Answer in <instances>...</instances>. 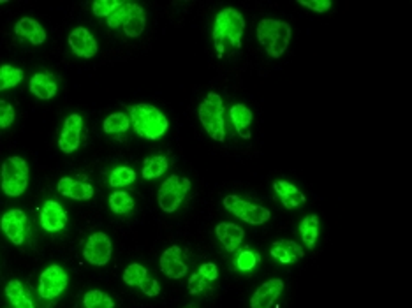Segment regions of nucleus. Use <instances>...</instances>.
I'll use <instances>...</instances> for the list:
<instances>
[{
    "label": "nucleus",
    "mask_w": 412,
    "mask_h": 308,
    "mask_svg": "<svg viewBox=\"0 0 412 308\" xmlns=\"http://www.w3.org/2000/svg\"><path fill=\"white\" fill-rule=\"evenodd\" d=\"M23 78H25L23 69L14 67V65L9 64L0 65V92L18 87L23 82Z\"/></svg>",
    "instance_id": "obj_27"
},
{
    "label": "nucleus",
    "mask_w": 412,
    "mask_h": 308,
    "mask_svg": "<svg viewBox=\"0 0 412 308\" xmlns=\"http://www.w3.org/2000/svg\"><path fill=\"white\" fill-rule=\"evenodd\" d=\"M69 275L58 264L46 268L39 278V296L43 299H55L67 289Z\"/></svg>",
    "instance_id": "obj_8"
},
{
    "label": "nucleus",
    "mask_w": 412,
    "mask_h": 308,
    "mask_svg": "<svg viewBox=\"0 0 412 308\" xmlns=\"http://www.w3.org/2000/svg\"><path fill=\"white\" fill-rule=\"evenodd\" d=\"M130 126L138 136L145 139H160L169 129V120L160 109L152 104H133L127 108Z\"/></svg>",
    "instance_id": "obj_2"
},
{
    "label": "nucleus",
    "mask_w": 412,
    "mask_h": 308,
    "mask_svg": "<svg viewBox=\"0 0 412 308\" xmlns=\"http://www.w3.org/2000/svg\"><path fill=\"white\" fill-rule=\"evenodd\" d=\"M83 305H85V308H115V302L104 291L92 289V291L85 292V296H83Z\"/></svg>",
    "instance_id": "obj_31"
},
{
    "label": "nucleus",
    "mask_w": 412,
    "mask_h": 308,
    "mask_svg": "<svg viewBox=\"0 0 412 308\" xmlns=\"http://www.w3.org/2000/svg\"><path fill=\"white\" fill-rule=\"evenodd\" d=\"M284 291V282L280 278H272L256 289L250 298V308H272Z\"/></svg>",
    "instance_id": "obj_15"
},
{
    "label": "nucleus",
    "mask_w": 412,
    "mask_h": 308,
    "mask_svg": "<svg viewBox=\"0 0 412 308\" xmlns=\"http://www.w3.org/2000/svg\"><path fill=\"white\" fill-rule=\"evenodd\" d=\"M28 90H30L32 95L41 99V101H50V99H53L58 92L57 78L48 71L38 72V75H34L30 78Z\"/></svg>",
    "instance_id": "obj_19"
},
{
    "label": "nucleus",
    "mask_w": 412,
    "mask_h": 308,
    "mask_svg": "<svg viewBox=\"0 0 412 308\" xmlns=\"http://www.w3.org/2000/svg\"><path fill=\"white\" fill-rule=\"evenodd\" d=\"M82 131H83V119L82 115H69L65 119L64 127H62L60 138H58V148L64 153H72L79 148L82 143Z\"/></svg>",
    "instance_id": "obj_11"
},
{
    "label": "nucleus",
    "mask_w": 412,
    "mask_h": 308,
    "mask_svg": "<svg viewBox=\"0 0 412 308\" xmlns=\"http://www.w3.org/2000/svg\"><path fill=\"white\" fill-rule=\"evenodd\" d=\"M136 171L133 167L127 166H118L111 171L109 175V185L113 189H123V187H129L130 183L136 182Z\"/></svg>",
    "instance_id": "obj_29"
},
{
    "label": "nucleus",
    "mask_w": 412,
    "mask_h": 308,
    "mask_svg": "<svg viewBox=\"0 0 412 308\" xmlns=\"http://www.w3.org/2000/svg\"><path fill=\"white\" fill-rule=\"evenodd\" d=\"M148 277V270L145 266H141L140 263H133L126 268L123 271V282L130 287H140L141 280Z\"/></svg>",
    "instance_id": "obj_32"
},
{
    "label": "nucleus",
    "mask_w": 412,
    "mask_h": 308,
    "mask_svg": "<svg viewBox=\"0 0 412 308\" xmlns=\"http://www.w3.org/2000/svg\"><path fill=\"white\" fill-rule=\"evenodd\" d=\"M169 167V160L164 155H152L143 160V170H141V176L145 180H155L162 176Z\"/></svg>",
    "instance_id": "obj_26"
},
{
    "label": "nucleus",
    "mask_w": 412,
    "mask_h": 308,
    "mask_svg": "<svg viewBox=\"0 0 412 308\" xmlns=\"http://www.w3.org/2000/svg\"><path fill=\"white\" fill-rule=\"evenodd\" d=\"M269 254H272V258L275 259V261H279L280 264H294L304 258L305 251L301 245L296 243V241L279 240L273 241L272 248H269Z\"/></svg>",
    "instance_id": "obj_18"
},
{
    "label": "nucleus",
    "mask_w": 412,
    "mask_h": 308,
    "mask_svg": "<svg viewBox=\"0 0 412 308\" xmlns=\"http://www.w3.org/2000/svg\"><path fill=\"white\" fill-rule=\"evenodd\" d=\"M113 243L111 238L106 233H94L87 240L85 248H83V258L92 266H106L111 259Z\"/></svg>",
    "instance_id": "obj_9"
},
{
    "label": "nucleus",
    "mask_w": 412,
    "mask_h": 308,
    "mask_svg": "<svg viewBox=\"0 0 412 308\" xmlns=\"http://www.w3.org/2000/svg\"><path fill=\"white\" fill-rule=\"evenodd\" d=\"M27 214L23 210H9L0 219V229L11 243L23 245L27 234Z\"/></svg>",
    "instance_id": "obj_10"
},
{
    "label": "nucleus",
    "mask_w": 412,
    "mask_h": 308,
    "mask_svg": "<svg viewBox=\"0 0 412 308\" xmlns=\"http://www.w3.org/2000/svg\"><path fill=\"white\" fill-rule=\"evenodd\" d=\"M222 204H224V208L229 214L243 220V222L250 224V226H262L272 217V211L268 208L249 203V201L242 199L238 196H226Z\"/></svg>",
    "instance_id": "obj_7"
},
{
    "label": "nucleus",
    "mask_w": 412,
    "mask_h": 308,
    "mask_svg": "<svg viewBox=\"0 0 412 308\" xmlns=\"http://www.w3.org/2000/svg\"><path fill=\"white\" fill-rule=\"evenodd\" d=\"M130 4L133 2H127V0H120V6L116 7L115 11H113L111 14H109L108 18H106V21H108V27L109 28H122L123 23H126L127 16H129V11H130Z\"/></svg>",
    "instance_id": "obj_33"
},
{
    "label": "nucleus",
    "mask_w": 412,
    "mask_h": 308,
    "mask_svg": "<svg viewBox=\"0 0 412 308\" xmlns=\"http://www.w3.org/2000/svg\"><path fill=\"white\" fill-rule=\"evenodd\" d=\"M67 226V211L60 203L48 199L41 208V227L48 233H57Z\"/></svg>",
    "instance_id": "obj_14"
},
{
    "label": "nucleus",
    "mask_w": 412,
    "mask_h": 308,
    "mask_svg": "<svg viewBox=\"0 0 412 308\" xmlns=\"http://www.w3.org/2000/svg\"><path fill=\"white\" fill-rule=\"evenodd\" d=\"M6 296L14 308H35L34 302L28 296L27 289L20 280H9L6 285Z\"/></svg>",
    "instance_id": "obj_24"
},
{
    "label": "nucleus",
    "mask_w": 412,
    "mask_h": 308,
    "mask_svg": "<svg viewBox=\"0 0 412 308\" xmlns=\"http://www.w3.org/2000/svg\"><path fill=\"white\" fill-rule=\"evenodd\" d=\"M69 46H71L72 53L79 58H92L99 51V44H97L96 38L85 27H76L69 34Z\"/></svg>",
    "instance_id": "obj_12"
},
{
    "label": "nucleus",
    "mask_w": 412,
    "mask_h": 308,
    "mask_svg": "<svg viewBox=\"0 0 412 308\" xmlns=\"http://www.w3.org/2000/svg\"><path fill=\"white\" fill-rule=\"evenodd\" d=\"M14 119H16V111H14L13 104L7 101H0V129H7L13 126Z\"/></svg>",
    "instance_id": "obj_36"
},
{
    "label": "nucleus",
    "mask_w": 412,
    "mask_h": 308,
    "mask_svg": "<svg viewBox=\"0 0 412 308\" xmlns=\"http://www.w3.org/2000/svg\"><path fill=\"white\" fill-rule=\"evenodd\" d=\"M134 199L133 196H129L127 192H123V190H116V192H113L111 196H109V208H111L113 214L116 215H126V214H130V211L134 210Z\"/></svg>",
    "instance_id": "obj_28"
},
{
    "label": "nucleus",
    "mask_w": 412,
    "mask_h": 308,
    "mask_svg": "<svg viewBox=\"0 0 412 308\" xmlns=\"http://www.w3.org/2000/svg\"><path fill=\"white\" fill-rule=\"evenodd\" d=\"M208 285H210V282L203 275H199L198 271L192 273L191 278H189V292L191 295H201L203 291H206Z\"/></svg>",
    "instance_id": "obj_37"
},
{
    "label": "nucleus",
    "mask_w": 412,
    "mask_h": 308,
    "mask_svg": "<svg viewBox=\"0 0 412 308\" xmlns=\"http://www.w3.org/2000/svg\"><path fill=\"white\" fill-rule=\"evenodd\" d=\"M191 187L192 183L189 178L171 175L169 178L159 187V192H157V203H159L160 210L166 211V214H174V211L180 208V204L184 203L187 194L191 192Z\"/></svg>",
    "instance_id": "obj_6"
},
{
    "label": "nucleus",
    "mask_w": 412,
    "mask_h": 308,
    "mask_svg": "<svg viewBox=\"0 0 412 308\" xmlns=\"http://www.w3.org/2000/svg\"><path fill=\"white\" fill-rule=\"evenodd\" d=\"M182 255H184V252H182V248L178 247V245H171L169 248H166L159 259L160 271H162L166 277L173 278V280L184 278L185 275H187L189 268L184 259H182Z\"/></svg>",
    "instance_id": "obj_13"
},
{
    "label": "nucleus",
    "mask_w": 412,
    "mask_h": 308,
    "mask_svg": "<svg viewBox=\"0 0 412 308\" xmlns=\"http://www.w3.org/2000/svg\"><path fill=\"white\" fill-rule=\"evenodd\" d=\"M198 273L203 275L210 284H213V282L218 278V268L215 263H203L201 266L198 268Z\"/></svg>",
    "instance_id": "obj_40"
},
{
    "label": "nucleus",
    "mask_w": 412,
    "mask_h": 308,
    "mask_svg": "<svg viewBox=\"0 0 412 308\" xmlns=\"http://www.w3.org/2000/svg\"><path fill=\"white\" fill-rule=\"evenodd\" d=\"M57 190L60 196H65L74 201H89L96 194V190H94L90 183L78 182V180L71 178V176H64V178L58 180Z\"/></svg>",
    "instance_id": "obj_16"
},
{
    "label": "nucleus",
    "mask_w": 412,
    "mask_h": 308,
    "mask_svg": "<svg viewBox=\"0 0 412 308\" xmlns=\"http://www.w3.org/2000/svg\"><path fill=\"white\" fill-rule=\"evenodd\" d=\"M300 234L301 240H304L305 247L312 251L317 243V238H319V217L317 215H307L304 220L300 222Z\"/></svg>",
    "instance_id": "obj_25"
},
{
    "label": "nucleus",
    "mask_w": 412,
    "mask_h": 308,
    "mask_svg": "<svg viewBox=\"0 0 412 308\" xmlns=\"http://www.w3.org/2000/svg\"><path fill=\"white\" fill-rule=\"evenodd\" d=\"M243 34H245V18L238 9L226 7L221 13H217L213 28H211V41L217 50V57H224L226 44L240 50Z\"/></svg>",
    "instance_id": "obj_1"
},
{
    "label": "nucleus",
    "mask_w": 412,
    "mask_h": 308,
    "mask_svg": "<svg viewBox=\"0 0 412 308\" xmlns=\"http://www.w3.org/2000/svg\"><path fill=\"white\" fill-rule=\"evenodd\" d=\"M259 263H261V255L257 252L250 251V248H245L236 255V268L240 271H252Z\"/></svg>",
    "instance_id": "obj_34"
},
{
    "label": "nucleus",
    "mask_w": 412,
    "mask_h": 308,
    "mask_svg": "<svg viewBox=\"0 0 412 308\" xmlns=\"http://www.w3.org/2000/svg\"><path fill=\"white\" fill-rule=\"evenodd\" d=\"M14 34L20 35V38L27 39L28 43L39 46L46 41V31L43 28V25L39 23L34 18H21L16 25H14Z\"/></svg>",
    "instance_id": "obj_21"
},
{
    "label": "nucleus",
    "mask_w": 412,
    "mask_h": 308,
    "mask_svg": "<svg viewBox=\"0 0 412 308\" xmlns=\"http://www.w3.org/2000/svg\"><path fill=\"white\" fill-rule=\"evenodd\" d=\"M130 120L126 113H113L103 122V131L106 134H123L129 131Z\"/></svg>",
    "instance_id": "obj_30"
},
{
    "label": "nucleus",
    "mask_w": 412,
    "mask_h": 308,
    "mask_svg": "<svg viewBox=\"0 0 412 308\" xmlns=\"http://www.w3.org/2000/svg\"><path fill=\"white\" fill-rule=\"evenodd\" d=\"M273 190H275V194L279 196L280 203H282V207L286 210H294V208L301 207L307 201L305 194L296 185H293L291 182H286V180H277V182H273Z\"/></svg>",
    "instance_id": "obj_17"
},
{
    "label": "nucleus",
    "mask_w": 412,
    "mask_h": 308,
    "mask_svg": "<svg viewBox=\"0 0 412 308\" xmlns=\"http://www.w3.org/2000/svg\"><path fill=\"white\" fill-rule=\"evenodd\" d=\"M118 6L120 0H96L92 4V11L97 18H108Z\"/></svg>",
    "instance_id": "obj_35"
},
{
    "label": "nucleus",
    "mask_w": 412,
    "mask_h": 308,
    "mask_svg": "<svg viewBox=\"0 0 412 308\" xmlns=\"http://www.w3.org/2000/svg\"><path fill=\"white\" fill-rule=\"evenodd\" d=\"M298 4L307 7L310 11H313V13H326V11L333 6L331 0H300Z\"/></svg>",
    "instance_id": "obj_38"
},
{
    "label": "nucleus",
    "mask_w": 412,
    "mask_h": 308,
    "mask_svg": "<svg viewBox=\"0 0 412 308\" xmlns=\"http://www.w3.org/2000/svg\"><path fill=\"white\" fill-rule=\"evenodd\" d=\"M28 178H30V171H28L27 160L21 157H7L4 160L0 167V187L6 196L20 197L27 190Z\"/></svg>",
    "instance_id": "obj_5"
},
{
    "label": "nucleus",
    "mask_w": 412,
    "mask_h": 308,
    "mask_svg": "<svg viewBox=\"0 0 412 308\" xmlns=\"http://www.w3.org/2000/svg\"><path fill=\"white\" fill-rule=\"evenodd\" d=\"M140 289L145 292V295L148 296V298H155V296L160 295V285H159V282H157L155 278H152L150 275H148V277L145 278V280H141Z\"/></svg>",
    "instance_id": "obj_39"
},
{
    "label": "nucleus",
    "mask_w": 412,
    "mask_h": 308,
    "mask_svg": "<svg viewBox=\"0 0 412 308\" xmlns=\"http://www.w3.org/2000/svg\"><path fill=\"white\" fill-rule=\"evenodd\" d=\"M257 41L266 51L269 58H280L289 48L293 28L287 21L275 20V18H265L256 27Z\"/></svg>",
    "instance_id": "obj_3"
},
{
    "label": "nucleus",
    "mask_w": 412,
    "mask_h": 308,
    "mask_svg": "<svg viewBox=\"0 0 412 308\" xmlns=\"http://www.w3.org/2000/svg\"><path fill=\"white\" fill-rule=\"evenodd\" d=\"M145 27H147V14H145V9L140 4L133 2L130 4L129 16H127L126 23L122 27L123 34L127 38H140L145 32Z\"/></svg>",
    "instance_id": "obj_23"
},
{
    "label": "nucleus",
    "mask_w": 412,
    "mask_h": 308,
    "mask_svg": "<svg viewBox=\"0 0 412 308\" xmlns=\"http://www.w3.org/2000/svg\"><path fill=\"white\" fill-rule=\"evenodd\" d=\"M229 119H231L233 126H235V131L238 132L240 138L242 139H250L252 132H250V126H252V111H250L249 106L245 104H235L229 109Z\"/></svg>",
    "instance_id": "obj_22"
},
{
    "label": "nucleus",
    "mask_w": 412,
    "mask_h": 308,
    "mask_svg": "<svg viewBox=\"0 0 412 308\" xmlns=\"http://www.w3.org/2000/svg\"><path fill=\"white\" fill-rule=\"evenodd\" d=\"M226 108L217 92H210L198 108V119L213 141H226Z\"/></svg>",
    "instance_id": "obj_4"
},
{
    "label": "nucleus",
    "mask_w": 412,
    "mask_h": 308,
    "mask_svg": "<svg viewBox=\"0 0 412 308\" xmlns=\"http://www.w3.org/2000/svg\"><path fill=\"white\" fill-rule=\"evenodd\" d=\"M215 234H217L218 241L222 243V247L228 252H236L242 245L243 238H245V231L243 227H240L238 224L231 222H222L215 227Z\"/></svg>",
    "instance_id": "obj_20"
}]
</instances>
